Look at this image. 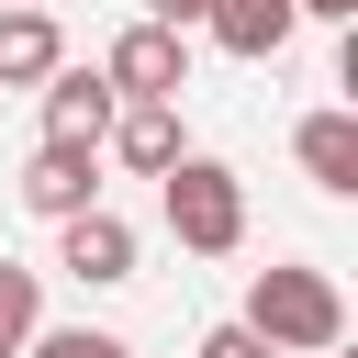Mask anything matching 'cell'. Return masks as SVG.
Masks as SVG:
<instances>
[{
  "instance_id": "cell-4",
  "label": "cell",
  "mask_w": 358,
  "mask_h": 358,
  "mask_svg": "<svg viewBox=\"0 0 358 358\" xmlns=\"http://www.w3.org/2000/svg\"><path fill=\"white\" fill-rule=\"evenodd\" d=\"M11 190H22V213L78 224V213H101V145H34Z\"/></svg>"
},
{
  "instance_id": "cell-3",
  "label": "cell",
  "mask_w": 358,
  "mask_h": 358,
  "mask_svg": "<svg viewBox=\"0 0 358 358\" xmlns=\"http://www.w3.org/2000/svg\"><path fill=\"white\" fill-rule=\"evenodd\" d=\"M112 101H179L190 90V34H157V22H123L112 56H101Z\"/></svg>"
},
{
  "instance_id": "cell-1",
  "label": "cell",
  "mask_w": 358,
  "mask_h": 358,
  "mask_svg": "<svg viewBox=\"0 0 358 358\" xmlns=\"http://www.w3.org/2000/svg\"><path fill=\"white\" fill-rule=\"evenodd\" d=\"M246 336L268 347V358H336L347 347V291L324 280V268H257L246 280Z\"/></svg>"
},
{
  "instance_id": "cell-13",
  "label": "cell",
  "mask_w": 358,
  "mask_h": 358,
  "mask_svg": "<svg viewBox=\"0 0 358 358\" xmlns=\"http://www.w3.org/2000/svg\"><path fill=\"white\" fill-rule=\"evenodd\" d=\"M201 11H213V0H145V22H157V34H201Z\"/></svg>"
},
{
  "instance_id": "cell-2",
  "label": "cell",
  "mask_w": 358,
  "mask_h": 358,
  "mask_svg": "<svg viewBox=\"0 0 358 358\" xmlns=\"http://www.w3.org/2000/svg\"><path fill=\"white\" fill-rule=\"evenodd\" d=\"M157 201H168V235H179L190 257H235V246H246V179H235L224 157H179V168L157 179Z\"/></svg>"
},
{
  "instance_id": "cell-12",
  "label": "cell",
  "mask_w": 358,
  "mask_h": 358,
  "mask_svg": "<svg viewBox=\"0 0 358 358\" xmlns=\"http://www.w3.org/2000/svg\"><path fill=\"white\" fill-rule=\"evenodd\" d=\"M22 358H134V347H123L112 324H34V347H22Z\"/></svg>"
},
{
  "instance_id": "cell-16",
  "label": "cell",
  "mask_w": 358,
  "mask_h": 358,
  "mask_svg": "<svg viewBox=\"0 0 358 358\" xmlns=\"http://www.w3.org/2000/svg\"><path fill=\"white\" fill-rule=\"evenodd\" d=\"M0 11H34V0H0Z\"/></svg>"
},
{
  "instance_id": "cell-5",
  "label": "cell",
  "mask_w": 358,
  "mask_h": 358,
  "mask_svg": "<svg viewBox=\"0 0 358 358\" xmlns=\"http://www.w3.org/2000/svg\"><path fill=\"white\" fill-rule=\"evenodd\" d=\"M112 112H123V101H112L101 67H56V78H45V145H101Z\"/></svg>"
},
{
  "instance_id": "cell-6",
  "label": "cell",
  "mask_w": 358,
  "mask_h": 358,
  "mask_svg": "<svg viewBox=\"0 0 358 358\" xmlns=\"http://www.w3.org/2000/svg\"><path fill=\"white\" fill-rule=\"evenodd\" d=\"M56 268L90 280V291L134 280V224H123V213H78V224H56Z\"/></svg>"
},
{
  "instance_id": "cell-10",
  "label": "cell",
  "mask_w": 358,
  "mask_h": 358,
  "mask_svg": "<svg viewBox=\"0 0 358 358\" xmlns=\"http://www.w3.org/2000/svg\"><path fill=\"white\" fill-rule=\"evenodd\" d=\"M67 67V45H56V11L34 0V11H0V90H45Z\"/></svg>"
},
{
  "instance_id": "cell-7",
  "label": "cell",
  "mask_w": 358,
  "mask_h": 358,
  "mask_svg": "<svg viewBox=\"0 0 358 358\" xmlns=\"http://www.w3.org/2000/svg\"><path fill=\"white\" fill-rule=\"evenodd\" d=\"M101 145H112V157H123L134 179H168V168L190 157V145H179V101H123Z\"/></svg>"
},
{
  "instance_id": "cell-9",
  "label": "cell",
  "mask_w": 358,
  "mask_h": 358,
  "mask_svg": "<svg viewBox=\"0 0 358 358\" xmlns=\"http://www.w3.org/2000/svg\"><path fill=\"white\" fill-rule=\"evenodd\" d=\"M201 34H213L224 56H246V67H268L302 22H291V0H213V11H201Z\"/></svg>"
},
{
  "instance_id": "cell-11",
  "label": "cell",
  "mask_w": 358,
  "mask_h": 358,
  "mask_svg": "<svg viewBox=\"0 0 358 358\" xmlns=\"http://www.w3.org/2000/svg\"><path fill=\"white\" fill-rule=\"evenodd\" d=\"M34 324H45V280H34L22 257H0V358H22Z\"/></svg>"
},
{
  "instance_id": "cell-15",
  "label": "cell",
  "mask_w": 358,
  "mask_h": 358,
  "mask_svg": "<svg viewBox=\"0 0 358 358\" xmlns=\"http://www.w3.org/2000/svg\"><path fill=\"white\" fill-rule=\"evenodd\" d=\"M358 0H291V22H347Z\"/></svg>"
},
{
  "instance_id": "cell-8",
  "label": "cell",
  "mask_w": 358,
  "mask_h": 358,
  "mask_svg": "<svg viewBox=\"0 0 358 358\" xmlns=\"http://www.w3.org/2000/svg\"><path fill=\"white\" fill-rule=\"evenodd\" d=\"M291 157H302V179L313 190H358V112L347 101H324V112H302V134H291Z\"/></svg>"
},
{
  "instance_id": "cell-14",
  "label": "cell",
  "mask_w": 358,
  "mask_h": 358,
  "mask_svg": "<svg viewBox=\"0 0 358 358\" xmlns=\"http://www.w3.org/2000/svg\"><path fill=\"white\" fill-rule=\"evenodd\" d=\"M201 358H268V347H257L246 324H213V336H201Z\"/></svg>"
}]
</instances>
